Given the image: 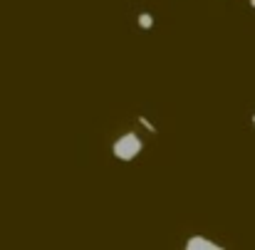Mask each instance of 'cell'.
Instances as JSON below:
<instances>
[{"mask_svg": "<svg viewBox=\"0 0 255 250\" xmlns=\"http://www.w3.org/2000/svg\"><path fill=\"white\" fill-rule=\"evenodd\" d=\"M253 122H255V117H253Z\"/></svg>", "mask_w": 255, "mask_h": 250, "instance_id": "6", "label": "cell"}, {"mask_svg": "<svg viewBox=\"0 0 255 250\" xmlns=\"http://www.w3.org/2000/svg\"><path fill=\"white\" fill-rule=\"evenodd\" d=\"M139 124H141V126H144L146 131H151V134H156V126H154V124H151V122H149V119H146L144 114L139 117Z\"/></svg>", "mask_w": 255, "mask_h": 250, "instance_id": "4", "label": "cell"}, {"mask_svg": "<svg viewBox=\"0 0 255 250\" xmlns=\"http://www.w3.org/2000/svg\"><path fill=\"white\" fill-rule=\"evenodd\" d=\"M223 246H218V243H213L211 238H206V236H191L188 241H186V250H221Z\"/></svg>", "mask_w": 255, "mask_h": 250, "instance_id": "2", "label": "cell"}, {"mask_svg": "<svg viewBox=\"0 0 255 250\" xmlns=\"http://www.w3.org/2000/svg\"><path fill=\"white\" fill-rule=\"evenodd\" d=\"M139 27L141 30H151L154 27V15L151 12H141L139 15Z\"/></svg>", "mask_w": 255, "mask_h": 250, "instance_id": "3", "label": "cell"}, {"mask_svg": "<svg viewBox=\"0 0 255 250\" xmlns=\"http://www.w3.org/2000/svg\"><path fill=\"white\" fill-rule=\"evenodd\" d=\"M141 151H144V141H141V136L134 134V131L122 134V136L112 144V154H114L119 161H134Z\"/></svg>", "mask_w": 255, "mask_h": 250, "instance_id": "1", "label": "cell"}, {"mask_svg": "<svg viewBox=\"0 0 255 250\" xmlns=\"http://www.w3.org/2000/svg\"><path fill=\"white\" fill-rule=\"evenodd\" d=\"M251 7H255V0H251Z\"/></svg>", "mask_w": 255, "mask_h": 250, "instance_id": "5", "label": "cell"}]
</instances>
